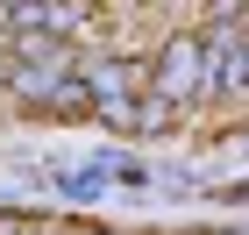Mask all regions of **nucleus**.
Segmentation results:
<instances>
[{
  "label": "nucleus",
  "mask_w": 249,
  "mask_h": 235,
  "mask_svg": "<svg viewBox=\"0 0 249 235\" xmlns=\"http://www.w3.org/2000/svg\"><path fill=\"white\" fill-rule=\"evenodd\" d=\"M157 93H164V107H178V100H192V93H221L213 57H207V36H171L164 43V57H157Z\"/></svg>",
  "instance_id": "f257e3e1"
},
{
  "label": "nucleus",
  "mask_w": 249,
  "mask_h": 235,
  "mask_svg": "<svg viewBox=\"0 0 249 235\" xmlns=\"http://www.w3.org/2000/svg\"><path fill=\"white\" fill-rule=\"evenodd\" d=\"M71 50H36V64H15L7 72V93H21V100H50V93H64L71 86Z\"/></svg>",
  "instance_id": "f03ea898"
},
{
  "label": "nucleus",
  "mask_w": 249,
  "mask_h": 235,
  "mask_svg": "<svg viewBox=\"0 0 249 235\" xmlns=\"http://www.w3.org/2000/svg\"><path fill=\"white\" fill-rule=\"evenodd\" d=\"M86 7H7V29H21V36H29V29H86Z\"/></svg>",
  "instance_id": "7ed1b4c3"
},
{
  "label": "nucleus",
  "mask_w": 249,
  "mask_h": 235,
  "mask_svg": "<svg viewBox=\"0 0 249 235\" xmlns=\"http://www.w3.org/2000/svg\"><path fill=\"white\" fill-rule=\"evenodd\" d=\"M228 235H242V228H228Z\"/></svg>",
  "instance_id": "20e7f679"
}]
</instances>
